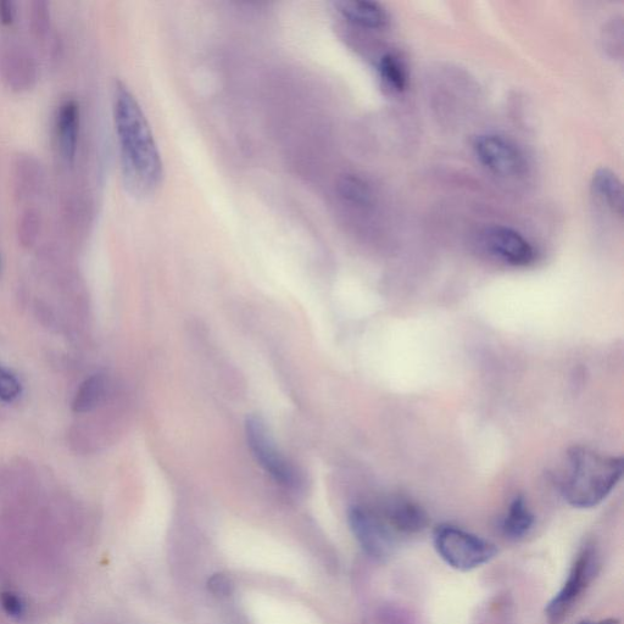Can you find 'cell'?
<instances>
[{
    "mask_svg": "<svg viewBox=\"0 0 624 624\" xmlns=\"http://www.w3.org/2000/svg\"><path fill=\"white\" fill-rule=\"evenodd\" d=\"M114 119L127 188L142 197L155 192L163 181V160L141 105L122 82L115 87Z\"/></svg>",
    "mask_w": 624,
    "mask_h": 624,
    "instance_id": "obj_1",
    "label": "cell"
},
{
    "mask_svg": "<svg viewBox=\"0 0 624 624\" xmlns=\"http://www.w3.org/2000/svg\"><path fill=\"white\" fill-rule=\"evenodd\" d=\"M623 471L622 458L577 445L568 451V471L562 483V494L573 507L592 509L609 497L621 481Z\"/></svg>",
    "mask_w": 624,
    "mask_h": 624,
    "instance_id": "obj_2",
    "label": "cell"
},
{
    "mask_svg": "<svg viewBox=\"0 0 624 624\" xmlns=\"http://www.w3.org/2000/svg\"><path fill=\"white\" fill-rule=\"evenodd\" d=\"M433 542L442 560L461 572L486 565L498 554V548L493 543L451 525H440L434 529Z\"/></svg>",
    "mask_w": 624,
    "mask_h": 624,
    "instance_id": "obj_3",
    "label": "cell"
},
{
    "mask_svg": "<svg viewBox=\"0 0 624 624\" xmlns=\"http://www.w3.org/2000/svg\"><path fill=\"white\" fill-rule=\"evenodd\" d=\"M472 148L479 164L495 176L520 178L527 174L526 156L509 138L484 133L475 138Z\"/></svg>",
    "mask_w": 624,
    "mask_h": 624,
    "instance_id": "obj_4",
    "label": "cell"
},
{
    "mask_svg": "<svg viewBox=\"0 0 624 624\" xmlns=\"http://www.w3.org/2000/svg\"><path fill=\"white\" fill-rule=\"evenodd\" d=\"M245 433H247L248 445L255 459L277 483L288 489L302 487V475L273 447L270 437L267 436L265 423L260 417H248L245 422Z\"/></svg>",
    "mask_w": 624,
    "mask_h": 624,
    "instance_id": "obj_5",
    "label": "cell"
},
{
    "mask_svg": "<svg viewBox=\"0 0 624 624\" xmlns=\"http://www.w3.org/2000/svg\"><path fill=\"white\" fill-rule=\"evenodd\" d=\"M599 560L596 550L588 546L578 555L573 564L570 575L564 587L560 589L553 600L545 609L546 618L550 624H559L567 616L568 612L575 606L577 600L581 598L585 589L592 583L596 572H598Z\"/></svg>",
    "mask_w": 624,
    "mask_h": 624,
    "instance_id": "obj_6",
    "label": "cell"
},
{
    "mask_svg": "<svg viewBox=\"0 0 624 624\" xmlns=\"http://www.w3.org/2000/svg\"><path fill=\"white\" fill-rule=\"evenodd\" d=\"M349 525L362 550L372 559H389L395 548V533L380 512L355 506L349 512Z\"/></svg>",
    "mask_w": 624,
    "mask_h": 624,
    "instance_id": "obj_7",
    "label": "cell"
},
{
    "mask_svg": "<svg viewBox=\"0 0 624 624\" xmlns=\"http://www.w3.org/2000/svg\"><path fill=\"white\" fill-rule=\"evenodd\" d=\"M484 249L503 263L516 267L529 266L536 260V249L514 228L495 225L482 233Z\"/></svg>",
    "mask_w": 624,
    "mask_h": 624,
    "instance_id": "obj_8",
    "label": "cell"
},
{
    "mask_svg": "<svg viewBox=\"0 0 624 624\" xmlns=\"http://www.w3.org/2000/svg\"><path fill=\"white\" fill-rule=\"evenodd\" d=\"M380 514L394 533L415 534L422 532L428 525L425 510L401 495L390 497Z\"/></svg>",
    "mask_w": 624,
    "mask_h": 624,
    "instance_id": "obj_9",
    "label": "cell"
},
{
    "mask_svg": "<svg viewBox=\"0 0 624 624\" xmlns=\"http://www.w3.org/2000/svg\"><path fill=\"white\" fill-rule=\"evenodd\" d=\"M590 189L596 200L612 214L623 216V186L614 171L601 167L594 172Z\"/></svg>",
    "mask_w": 624,
    "mask_h": 624,
    "instance_id": "obj_10",
    "label": "cell"
},
{
    "mask_svg": "<svg viewBox=\"0 0 624 624\" xmlns=\"http://www.w3.org/2000/svg\"><path fill=\"white\" fill-rule=\"evenodd\" d=\"M336 5L339 13L355 25L372 30L383 29L388 25L389 18L386 9L376 2L342 0Z\"/></svg>",
    "mask_w": 624,
    "mask_h": 624,
    "instance_id": "obj_11",
    "label": "cell"
},
{
    "mask_svg": "<svg viewBox=\"0 0 624 624\" xmlns=\"http://www.w3.org/2000/svg\"><path fill=\"white\" fill-rule=\"evenodd\" d=\"M78 126H80V108L75 100H68L60 107L58 132L61 153L68 163L76 158Z\"/></svg>",
    "mask_w": 624,
    "mask_h": 624,
    "instance_id": "obj_12",
    "label": "cell"
},
{
    "mask_svg": "<svg viewBox=\"0 0 624 624\" xmlns=\"http://www.w3.org/2000/svg\"><path fill=\"white\" fill-rule=\"evenodd\" d=\"M533 525L534 515L529 510L525 498L518 495L512 500L501 528L507 538L520 539L527 536Z\"/></svg>",
    "mask_w": 624,
    "mask_h": 624,
    "instance_id": "obj_13",
    "label": "cell"
},
{
    "mask_svg": "<svg viewBox=\"0 0 624 624\" xmlns=\"http://www.w3.org/2000/svg\"><path fill=\"white\" fill-rule=\"evenodd\" d=\"M338 192L350 204L367 206L373 202V191L370 183L358 175H345L339 180Z\"/></svg>",
    "mask_w": 624,
    "mask_h": 624,
    "instance_id": "obj_14",
    "label": "cell"
},
{
    "mask_svg": "<svg viewBox=\"0 0 624 624\" xmlns=\"http://www.w3.org/2000/svg\"><path fill=\"white\" fill-rule=\"evenodd\" d=\"M378 71H380L383 82L390 89L398 93L405 91L406 86H408V74H406L405 65L398 55L384 54L380 64H378Z\"/></svg>",
    "mask_w": 624,
    "mask_h": 624,
    "instance_id": "obj_15",
    "label": "cell"
},
{
    "mask_svg": "<svg viewBox=\"0 0 624 624\" xmlns=\"http://www.w3.org/2000/svg\"><path fill=\"white\" fill-rule=\"evenodd\" d=\"M105 378L102 375L92 376L82 384L78 389L74 401V410L76 412L91 411L102 400L105 392Z\"/></svg>",
    "mask_w": 624,
    "mask_h": 624,
    "instance_id": "obj_16",
    "label": "cell"
},
{
    "mask_svg": "<svg viewBox=\"0 0 624 624\" xmlns=\"http://www.w3.org/2000/svg\"><path fill=\"white\" fill-rule=\"evenodd\" d=\"M0 607L4 614L15 621H25L29 616L30 607L24 595L15 590H3L0 592Z\"/></svg>",
    "mask_w": 624,
    "mask_h": 624,
    "instance_id": "obj_17",
    "label": "cell"
},
{
    "mask_svg": "<svg viewBox=\"0 0 624 624\" xmlns=\"http://www.w3.org/2000/svg\"><path fill=\"white\" fill-rule=\"evenodd\" d=\"M603 44L607 54L621 59L623 54V21L621 18L611 20L603 31Z\"/></svg>",
    "mask_w": 624,
    "mask_h": 624,
    "instance_id": "obj_18",
    "label": "cell"
},
{
    "mask_svg": "<svg viewBox=\"0 0 624 624\" xmlns=\"http://www.w3.org/2000/svg\"><path fill=\"white\" fill-rule=\"evenodd\" d=\"M39 230V219L36 211L29 210L22 215L19 224V238L22 244L31 245L36 241Z\"/></svg>",
    "mask_w": 624,
    "mask_h": 624,
    "instance_id": "obj_19",
    "label": "cell"
},
{
    "mask_svg": "<svg viewBox=\"0 0 624 624\" xmlns=\"http://www.w3.org/2000/svg\"><path fill=\"white\" fill-rule=\"evenodd\" d=\"M21 394V384L13 373L0 367V399L14 401Z\"/></svg>",
    "mask_w": 624,
    "mask_h": 624,
    "instance_id": "obj_20",
    "label": "cell"
},
{
    "mask_svg": "<svg viewBox=\"0 0 624 624\" xmlns=\"http://www.w3.org/2000/svg\"><path fill=\"white\" fill-rule=\"evenodd\" d=\"M208 589L217 598H227L233 593L234 583L232 578L225 573H215L209 578Z\"/></svg>",
    "mask_w": 624,
    "mask_h": 624,
    "instance_id": "obj_21",
    "label": "cell"
},
{
    "mask_svg": "<svg viewBox=\"0 0 624 624\" xmlns=\"http://www.w3.org/2000/svg\"><path fill=\"white\" fill-rule=\"evenodd\" d=\"M33 30L38 36H43L47 32L49 26V10L46 2H36L33 4L32 14Z\"/></svg>",
    "mask_w": 624,
    "mask_h": 624,
    "instance_id": "obj_22",
    "label": "cell"
},
{
    "mask_svg": "<svg viewBox=\"0 0 624 624\" xmlns=\"http://www.w3.org/2000/svg\"><path fill=\"white\" fill-rule=\"evenodd\" d=\"M15 13V5L11 0H0V22L3 25L13 24Z\"/></svg>",
    "mask_w": 624,
    "mask_h": 624,
    "instance_id": "obj_23",
    "label": "cell"
},
{
    "mask_svg": "<svg viewBox=\"0 0 624 624\" xmlns=\"http://www.w3.org/2000/svg\"><path fill=\"white\" fill-rule=\"evenodd\" d=\"M578 624H621L620 621L615 620V618H609V620H601V621H583Z\"/></svg>",
    "mask_w": 624,
    "mask_h": 624,
    "instance_id": "obj_24",
    "label": "cell"
}]
</instances>
